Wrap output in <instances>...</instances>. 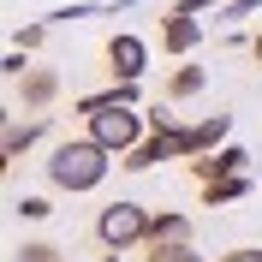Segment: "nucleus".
I'll use <instances>...</instances> for the list:
<instances>
[{
  "label": "nucleus",
  "mask_w": 262,
  "mask_h": 262,
  "mask_svg": "<svg viewBox=\"0 0 262 262\" xmlns=\"http://www.w3.org/2000/svg\"><path fill=\"white\" fill-rule=\"evenodd\" d=\"M12 262H66V256H60V245H48V238H30V245L12 250Z\"/></svg>",
  "instance_id": "ddd939ff"
},
{
  "label": "nucleus",
  "mask_w": 262,
  "mask_h": 262,
  "mask_svg": "<svg viewBox=\"0 0 262 262\" xmlns=\"http://www.w3.org/2000/svg\"><path fill=\"white\" fill-rule=\"evenodd\" d=\"M12 209H18V214H24V221H42V214H48V203H42V196H18Z\"/></svg>",
  "instance_id": "4468645a"
},
{
  "label": "nucleus",
  "mask_w": 262,
  "mask_h": 262,
  "mask_svg": "<svg viewBox=\"0 0 262 262\" xmlns=\"http://www.w3.org/2000/svg\"><path fill=\"white\" fill-rule=\"evenodd\" d=\"M250 54H256V66H262V36H256V42H250Z\"/></svg>",
  "instance_id": "dca6fc26"
},
{
  "label": "nucleus",
  "mask_w": 262,
  "mask_h": 262,
  "mask_svg": "<svg viewBox=\"0 0 262 262\" xmlns=\"http://www.w3.org/2000/svg\"><path fill=\"white\" fill-rule=\"evenodd\" d=\"M167 238H191V221H185V214H155L149 245H167Z\"/></svg>",
  "instance_id": "9b49d317"
},
{
  "label": "nucleus",
  "mask_w": 262,
  "mask_h": 262,
  "mask_svg": "<svg viewBox=\"0 0 262 262\" xmlns=\"http://www.w3.org/2000/svg\"><path fill=\"white\" fill-rule=\"evenodd\" d=\"M107 167H114V155H107L96 137H66V143L48 155V179L78 196V191H96V185L107 179Z\"/></svg>",
  "instance_id": "f257e3e1"
},
{
  "label": "nucleus",
  "mask_w": 262,
  "mask_h": 262,
  "mask_svg": "<svg viewBox=\"0 0 262 262\" xmlns=\"http://www.w3.org/2000/svg\"><path fill=\"white\" fill-rule=\"evenodd\" d=\"M143 262H203V256H196L191 238H167V245H149V256H143Z\"/></svg>",
  "instance_id": "9d476101"
},
{
  "label": "nucleus",
  "mask_w": 262,
  "mask_h": 262,
  "mask_svg": "<svg viewBox=\"0 0 262 262\" xmlns=\"http://www.w3.org/2000/svg\"><path fill=\"white\" fill-rule=\"evenodd\" d=\"M149 227H155V214L143 209V203H107L101 209V221H96V238L107 250H137V245H149Z\"/></svg>",
  "instance_id": "f03ea898"
},
{
  "label": "nucleus",
  "mask_w": 262,
  "mask_h": 262,
  "mask_svg": "<svg viewBox=\"0 0 262 262\" xmlns=\"http://www.w3.org/2000/svg\"><path fill=\"white\" fill-rule=\"evenodd\" d=\"M54 96H60V78H54L48 66H30V72L18 78V101H24V114H48Z\"/></svg>",
  "instance_id": "20e7f679"
},
{
  "label": "nucleus",
  "mask_w": 262,
  "mask_h": 262,
  "mask_svg": "<svg viewBox=\"0 0 262 262\" xmlns=\"http://www.w3.org/2000/svg\"><path fill=\"white\" fill-rule=\"evenodd\" d=\"M90 137H96L107 155H131V149L143 143V114L137 107H101V114H90Z\"/></svg>",
  "instance_id": "7ed1b4c3"
},
{
  "label": "nucleus",
  "mask_w": 262,
  "mask_h": 262,
  "mask_svg": "<svg viewBox=\"0 0 262 262\" xmlns=\"http://www.w3.org/2000/svg\"><path fill=\"white\" fill-rule=\"evenodd\" d=\"M221 262H262V250H256V245H238V250H227Z\"/></svg>",
  "instance_id": "2eb2a0df"
},
{
  "label": "nucleus",
  "mask_w": 262,
  "mask_h": 262,
  "mask_svg": "<svg viewBox=\"0 0 262 262\" xmlns=\"http://www.w3.org/2000/svg\"><path fill=\"white\" fill-rule=\"evenodd\" d=\"M245 191H250V173H227V179H209V185H203V203L214 209V203H232V196H245Z\"/></svg>",
  "instance_id": "6e6552de"
},
{
  "label": "nucleus",
  "mask_w": 262,
  "mask_h": 262,
  "mask_svg": "<svg viewBox=\"0 0 262 262\" xmlns=\"http://www.w3.org/2000/svg\"><path fill=\"white\" fill-rule=\"evenodd\" d=\"M107 66H114V78L137 83V78H143V66H149V48L137 42V36H114V42H107Z\"/></svg>",
  "instance_id": "39448f33"
},
{
  "label": "nucleus",
  "mask_w": 262,
  "mask_h": 262,
  "mask_svg": "<svg viewBox=\"0 0 262 262\" xmlns=\"http://www.w3.org/2000/svg\"><path fill=\"white\" fill-rule=\"evenodd\" d=\"M203 90V66H179L173 78H167V101H191Z\"/></svg>",
  "instance_id": "1a4fd4ad"
},
{
  "label": "nucleus",
  "mask_w": 262,
  "mask_h": 262,
  "mask_svg": "<svg viewBox=\"0 0 262 262\" xmlns=\"http://www.w3.org/2000/svg\"><path fill=\"white\" fill-rule=\"evenodd\" d=\"M36 131H42V119H30V125H6V143H0V149H6V161H18V155L36 143Z\"/></svg>",
  "instance_id": "f8f14e48"
},
{
  "label": "nucleus",
  "mask_w": 262,
  "mask_h": 262,
  "mask_svg": "<svg viewBox=\"0 0 262 262\" xmlns=\"http://www.w3.org/2000/svg\"><path fill=\"white\" fill-rule=\"evenodd\" d=\"M161 42H167V54H191L196 42H203V24H196L191 12H167L161 18Z\"/></svg>",
  "instance_id": "423d86ee"
},
{
  "label": "nucleus",
  "mask_w": 262,
  "mask_h": 262,
  "mask_svg": "<svg viewBox=\"0 0 262 262\" xmlns=\"http://www.w3.org/2000/svg\"><path fill=\"white\" fill-rule=\"evenodd\" d=\"M245 149H221V155H214V161H196V179L209 185V179H227V173H245Z\"/></svg>",
  "instance_id": "0eeeda50"
}]
</instances>
